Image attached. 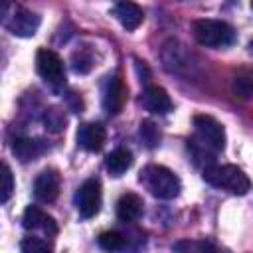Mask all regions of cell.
I'll return each instance as SVG.
<instances>
[{
	"instance_id": "6da1fadb",
	"label": "cell",
	"mask_w": 253,
	"mask_h": 253,
	"mask_svg": "<svg viewBox=\"0 0 253 253\" xmlns=\"http://www.w3.org/2000/svg\"><path fill=\"white\" fill-rule=\"evenodd\" d=\"M204 180L219 190H225L229 194L235 196H245L251 190V182L247 178V174L233 166V164H211L204 168Z\"/></svg>"
},
{
	"instance_id": "7a4b0ae2",
	"label": "cell",
	"mask_w": 253,
	"mask_h": 253,
	"mask_svg": "<svg viewBox=\"0 0 253 253\" xmlns=\"http://www.w3.org/2000/svg\"><path fill=\"white\" fill-rule=\"evenodd\" d=\"M140 182L158 200H174L182 190L180 178L170 168L160 166V164L146 166L140 172Z\"/></svg>"
},
{
	"instance_id": "3957f363",
	"label": "cell",
	"mask_w": 253,
	"mask_h": 253,
	"mask_svg": "<svg viewBox=\"0 0 253 253\" xmlns=\"http://www.w3.org/2000/svg\"><path fill=\"white\" fill-rule=\"evenodd\" d=\"M2 26L18 38H32L40 28V16L14 4L12 0H2Z\"/></svg>"
},
{
	"instance_id": "277c9868",
	"label": "cell",
	"mask_w": 253,
	"mask_h": 253,
	"mask_svg": "<svg viewBox=\"0 0 253 253\" xmlns=\"http://www.w3.org/2000/svg\"><path fill=\"white\" fill-rule=\"evenodd\" d=\"M194 38L206 47H225L235 42V30L221 20H196L192 26Z\"/></svg>"
},
{
	"instance_id": "5b68a950",
	"label": "cell",
	"mask_w": 253,
	"mask_h": 253,
	"mask_svg": "<svg viewBox=\"0 0 253 253\" xmlns=\"http://www.w3.org/2000/svg\"><path fill=\"white\" fill-rule=\"evenodd\" d=\"M194 128H196V140L208 146L210 150L219 152L225 148V130L221 123L215 121L211 115H196Z\"/></svg>"
},
{
	"instance_id": "8992f818",
	"label": "cell",
	"mask_w": 253,
	"mask_h": 253,
	"mask_svg": "<svg viewBox=\"0 0 253 253\" xmlns=\"http://www.w3.org/2000/svg\"><path fill=\"white\" fill-rule=\"evenodd\" d=\"M36 71L51 87H63L65 85V67H63V61H61V57L55 51H51L47 47L38 49V53H36Z\"/></svg>"
},
{
	"instance_id": "52a82bcc",
	"label": "cell",
	"mask_w": 253,
	"mask_h": 253,
	"mask_svg": "<svg viewBox=\"0 0 253 253\" xmlns=\"http://www.w3.org/2000/svg\"><path fill=\"white\" fill-rule=\"evenodd\" d=\"M101 202H103V192H101V182L97 178H89L77 188L75 206L81 217L85 219L95 217L101 210Z\"/></svg>"
},
{
	"instance_id": "ba28073f",
	"label": "cell",
	"mask_w": 253,
	"mask_h": 253,
	"mask_svg": "<svg viewBox=\"0 0 253 253\" xmlns=\"http://www.w3.org/2000/svg\"><path fill=\"white\" fill-rule=\"evenodd\" d=\"M126 99V87L119 75H111L103 87V109L109 115H119Z\"/></svg>"
},
{
	"instance_id": "9c48e42d",
	"label": "cell",
	"mask_w": 253,
	"mask_h": 253,
	"mask_svg": "<svg viewBox=\"0 0 253 253\" xmlns=\"http://www.w3.org/2000/svg\"><path fill=\"white\" fill-rule=\"evenodd\" d=\"M22 225L28 231H38L42 229L45 237H55L57 235V223L51 215L42 211L38 206H28L24 215H22Z\"/></svg>"
},
{
	"instance_id": "30bf717a",
	"label": "cell",
	"mask_w": 253,
	"mask_h": 253,
	"mask_svg": "<svg viewBox=\"0 0 253 253\" xmlns=\"http://www.w3.org/2000/svg\"><path fill=\"white\" fill-rule=\"evenodd\" d=\"M107 132L105 126L99 123H83L77 128V142L87 152H99L105 146Z\"/></svg>"
},
{
	"instance_id": "8fae6325",
	"label": "cell",
	"mask_w": 253,
	"mask_h": 253,
	"mask_svg": "<svg viewBox=\"0 0 253 253\" xmlns=\"http://www.w3.org/2000/svg\"><path fill=\"white\" fill-rule=\"evenodd\" d=\"M59 186H61L59 174L55 170H43L34 182V196L36 200L49 204L59 196Z\"/></svg>"
},
{
	"instance_id": "7c38bea8",
	"label": "cell",
	"mask_w": 253,
	"mask_h": 253,
	"mask_svg": "<svg viewBox=\"0 0 253 253\" xmlns=\"http://www.w3.org/2000/svg\"><path fill=\"white\" fill-rule=\"evenodd\" d=\"M113 14L121 22V26L126 30H136L144 20L142 8L138 4H134L132 0H115Z\"/></svg>"
},
{
	"instance_id": "4fadbf2b",
	"label": "cell",
	"mask_w": 253,
	"mask_h": 253,
	"mask_svg": "<svg viewBox=\"0 0 253 253\" xmlns=\"http://www.w3.org/2000/svg\"><path fill=\"white\" fill-rule=\"evenodd\" d=\"M140 103L146 111L154 113V115H166L172 111V101H170V95L158 87V85H148L144 91H142V97H140Z\"/></svg>"
},
{
	"instance_id": "5bb4252c",
	"label": "cell",
	"mask_w": 253,
	"mask_h": 253,
	"mask_svg": "<svg viewBox=\"0 0 253 253\" xmlns=\"http://www.w3.org/2000/svg\"><path fill=\"white\" fill-rule=\"evenodd\" d=\"M142 211H144V202L138 194L134 192H126L119 198L117 202V217L125 223H132V221H138L142 217Z\"/></svg>"
},
{
	"instance_id": "9a60e30c",
	"label": "cell",
	"mask_w": 253,
	"mask_h": 253,
	"mask_svg": "<svg viewBox=\"0 0 253 253\" xmlns=\"http://www.w3.org/2000/svg\"><path fill=\"white\" fill-rule=\"evenodd\" d=\"M45 150V144L36 138H16L12 144V152L20 162H30L36 160L42 152Z\"/></svg>"
},
{
	"instance_id": "2e32d148",
	"label": "cell",
	"mask_w": 253,
	"mask_h": 253,
	"mask_svg": "<svg viewBox=\"0 0 253 253\" xmlns=\"http://www.w3.org/2000/svg\"><path fill=\"white\" fill-rule=\"evenodd\" d=\"M105 166H107V172L111 176H115V178L123 176L132 166V154H130V150H126V148H115L107 156Z\"/></svg>"
},
{
	"instance_id": "e0dca14e",
	"label": "cell",
	"mask_w": 253,
	"mask_h": 253,
	"mask_svg": "<svg viewBox=\"0 0 253 253\" xmlns=\"http://www.w3.org/2000/svg\"><path fill=\"white\" fill-rule=\"evenodd\" d=\"M65 123H67V119H65L63 111H61L59 107H49V109H45V113H43V126H45L49 132H53V134L61 132V130L65 128Z\"/></svg>"
},
{
	"instance_id": "ac0fdd59",
	"label": "cell",
	"mask_w": 253,
	"mask_h": 253,
	"mask_svg": "<svg viewBox=\"0 0 253 253\" xmlns=\"http://www.w3.org/2000/svg\"><path fill=\"white\" fill-rule=\"evenodd\" d=\"M138 134H140V140L144 142V146H148V148H156L160 144V138H162L158 126L152 121H142L140 128H138Z\"/></svg>"
},
{
	"instance_id": "d6986e66",
	"label": "cell",
	"mask_w": 253,
	"mask_h": 253,
	"mask_svg": "<svg viewBox=\"0 0 253 253\" xmlns=\"http://www.w3.org/2000/svg\"><path fill=\"white\" fill-rule=\"evenodd\" d=\"M99 247L105 249V251H119V249H125L126 247V241L121 233L117 231H103L97 239Z\"/></svg>"
},
{
	"instance_id": "ffe728a7",
	"label": "cell",
	"mask_w": 253,
	"mask_h": 253,
	"mask_svg": "<svg viewBox=\"0 0 253 253\" xmlns=\"http://www.w3.org/2000/svg\"><path fill=\"white\" fill-rule=\"evenodd\" d=\"M93 67V55L87 49H79L73 53V71L75 73H87Z\"/></svg>"
},
{
	"instance_id": "44dd1931",
	"label": "cell",
	"mask_w": 253,
	"mask_h": 253,
	"mask_svg": "<svg viewBox=\"0 0 253 253\" xmlns=\"http://www.w3.org/2000/svg\"><path fill=\"white\" fill-rule=\"evenodd\" d=\"M20 249L24 253H42V251H49L51 247L47 245V241H43L40 237H26V239H22Z\"/></svg>"
},
{
	"instance_id": "7402d4cb",
	"label": "cell",
	"mask_w": 253,
	"mask_h": 253,
	"mask_svg": "<svg viewBox=\"0 0 253 253\" xmlns=\"http://www.w3.org/2000/svg\"><path fill=\"white\" fill-rule=\"evenodd\" d=\"M14 192V176H12V170L8 164H2V204H6L10 200Z\"/></svg>"
},
{
	"instance_id": "603a6c76",
	"label": "cell",
	"mask_w": 253,
	"mask_h": 253,
	"mask_svg": "<svg viewBox=\"0 0 253 253\" xmlns=\"http://www.w3.org/2000/svg\"><path fill=\"white\" fill-rule=\"evenodd\" d=\"M233 89H235V93L241 95V97H251V95H253V81L247 79V77H239V79H235Z\"/></svg>"
},
{
	"instance_id": "cb8c5ba5",
	"label": "cell",
	"mask_w": 253,
	"mask_h": 253,
	"mask_svg": "<svg viewBox=\"0 0 253 253\" xmlns=\"http://www.w3.org/2000/svg\"><path fill=\"white\" fill-rule=\"evenodd\" d=\"M174 249H178V251H206V249H215L213 245H210V243H194V241H178L176 245H174Z\"/></svg>"
},
{
	"instance_id": "d4e9b609",
	"label": "cell",
	"mask_w": 253,
	"mask_h": 253,
	"mask_svg": "<svg viewBox=\"0 0 253 253\" xmlns=\"http://www.w3.org/2000/svg\"><path fill=\"white\" fill-rule=\"evenodd\" d=\"M251 8H253V0H251Z\"/></svg>"
}]
</instances>
